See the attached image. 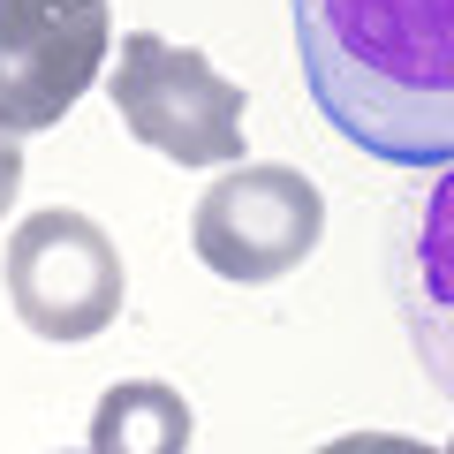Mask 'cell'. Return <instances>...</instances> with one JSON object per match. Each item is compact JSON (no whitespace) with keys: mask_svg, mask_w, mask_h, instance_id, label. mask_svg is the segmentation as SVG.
Segmentation results:
<instances>
[{"mask_svg":"<svg viewBox=\"0 0 454 454\" xmlns=\"http://www.w3.org/2000/svg\"><path fill=\"white\" fill-rule=\"evenodd\" d=\"M310 106L387 167H454V0H288Z\"/></svg>","mask_w":454,"mask_h":454,"instance_id":"6da1fadb","label":"cell"},{"mask_svg":"<svg viewBox=\"0 0 454 454\" xmlns=\"http://www.w3.org/2000/svg\"><path fill=\"white\" fill-rule=\"evenodd\" d=\"M106 98L121 129L145 137L175 167H235L243 160V83H227L197 46L160 31H121Z\"/></svg>","mask_w":454,"mask_h":454,"instance_id":"7a4b0ae2","label":"cell"},{"mask_svg":"<svg viewBox=\"0 0 454 454\" xmlns=\"http://www.w3.org/2000/svg\"><path fill=\"white\" fill-rule=\"evenodd\" d=\"M0 273H8L16 318L38 340H98L121 318V295H129L114 235L76 205H46L31 220H16Z\"/></svg>","mask_w":454,"mask_h":454,"instance_id":"3957f363","label":"cell"},{"mask_svg":"<svg viewBox=\"0 0 454 454\" xmlns=\"http://www.w3.org/2000/svg\"><path fill=\"white\" fill-rule=\"evenodd\" d=\"M325 235V197L303 167H227L205 197H197L190 243L220 280H280L318 250Z\"/></svg>","mask_w":454,"mask_h":454,"instance_id":"277c9868","label":"cell"},{"mask_svg":"<svg viewBox=\"0 0 454 454\" xmlns=\"http://www.w3.org/2000/svg\"><path fill=\"white\" fill-rule=\"evenodd\" d=\"M114 53L106 0H0V129H53Z\"/></svg>","mask_w":454,"mask_h":454,"instance_id":"5b68a950","label":"cell"},{"mask_svg":"<svg viewBox=\"0 0 454 454\" xmlns=\"http://www.w3.org/2000/svg\"><path fill=\"white\" fill-rule=\"evenodd\" d=\"M387 288L424 379L454 402V167L394 197L387 220Z\"/></svg>","mask_w":454,"mask_h":454,"instance_id":"8992f818","label":"cell"},{"mask_svg":"<svg viewBox=\"0 0 454 454\" xmlns=\"http://www.w3.org/2000/svg\"><path fill=\"white\" fill-rule=\"evenodd\" d=\"M190 402L167 379H114L91 409V454H190Z\"/></svg>","mask_w":454,"mask_h":454,"instance_id":"52a82bcc","label":"cell"},{"mask_svg":"<svg viewBox=\"0 0 454 454\" xmlns=\"http://www.w3.org/2000/svg\"><path fill=\"white\" fill-rule=\"evenodd\" d=\"M318 454H439V447H424V439H409V432H340V439H325Z\"/></svg>","mask_w":454,"mask_h":454,"instance_id":"ba28073f","label":"cell"},{"mask_svg":"<svg viewBox=\"0 0 454 454\" xmlns=\"http://www.w3.org/2000/svg\"><path fill=\"white\" fill-rule=\"evenodd\" d=\"M16 197H23V145L0 129V220L16 212Z\"/></svg>","mask_w":454,"mask_h":454,"instance_id":"9c48e42d","label":"cell"},{"mask_svg":"<svg viewBox=\"0 0 454 454\" xmlns=\"http://www.w3.org/2000/svg\"><path fill=\"white\" fill-rule=\"evenodd\" d=\"M447 454H454V439H447Z\"/></svg>","mask_w":454,"mask_h":454,"instance_id":"30bf717a","label":"cell"}]
</instances>
